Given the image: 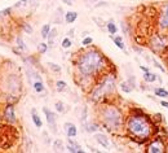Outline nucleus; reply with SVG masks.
Segmentation results:
<instances>
[{"instance_id":"4c0bfd02","label":"nucleus","mask_w":168,"mask_h":153,"mask_svg":"<svg viewBox=\"0 0 168 153\" xmlns=\"http://www.w3.org/2000/svg\"><path fill=\"white\" fill-rule=\"evenodd\" d=\"M160 105H162V106H164V108H168V101H164V100H163V101H160Z\"/></svg>"},{"instance_id":"c85d7f7f","label":"nucleus","mask_w":168,"mask_h":153,"mask_svg":"<svg viewBox=\"0 0 168 153\" xmlns=\"http://www.w3.org/2000/svg\"><path fill=\"white\" fill-rule=\"evenodd\" d=\"M48 66H49V69L52 70V72H55V73H61V66L59 65H57V64H55V62H49L48 64Z\"/></svg>"},{"instance_id":"39448f33","label":"nucleus","mask_w":168,"mask_h":153,"mask_svg":"<svg viewBox=\"0 0 168 153\" xmlns=\"http://www.w3.org/2000/svg\"><path fill=\"white\" fill-rule=\"evenodd\" d=\"M0 86H2L0 87L2 91L5 92V95H7V101L12 99V97L16 101L20 100L21 91H22V80H21V76L18 74L8 73L2 79Z\"/></svg>"},{"instance_id":"f704fd0d","label":"nucleus","mask_w":168,"mask_h":153,"mask_svg":"<svg viewBox=\"0 0 168 153\" xmlns=\"http://www.w3.org/2000/svg\"><path fill=\"white\" fill-rule=\"evenodd\" d=\"M93 21H95V22H97V24H98V26H100V27H104V26H106V25H105V22H104V21H101V20H98V18H97V17H93Z\"/></svg>"},{"instance_id":"bb28decb","label":"nucleus","mask_w":168,"mask_h":153,"mask_svg":"<svg viewBox=\"0 0 168 153\" xmlns=\"http://www.w3.org/2000/svg\"><path fill=\"white\" fill-rule=\"evenodd\" d=\"M71 46H73V40L70 39L69 36L65 38V39L61 42V47L65 48V50H69V48H71Z\"/></svg>"},{"instance_id":"9b49d317","label":"nucleus","mask_w":168,"mask_h":153,"mask_svg":"<svg viewBox=\"0 0 168 153\" xmlns=\"http://www.w3.org/2000/svg\"><path fill=\"white\" fill-rule=\"evenodd\" d=\"M66 149H67L70 153H83V152H84V149L82 148V145L78 144L77 141L71 140V138H69V139H67Z\"/></svg>"},{"instance_id":"4468645a","label":"nucleus","mask_w":168,"mask_h":153,"mask_svg":"<svg viewBox=\"0 0 168 153\" xmlns=\"http://www.w3.org/2000/svg\"><path fill=\"white\" fill-rule=\"evenodd\" d=\"M31 118H32V122H34L35 127H38V129H41V127H43V122H41L40 117L36 114L35 109H31Z\"/></svg>"},{"instance_id":"5701e85b","label":"nucleus","mask_w":168,"mask_h":153,"mask_svg":"<svg viewBox=\"0 0 168 153\" xmlns=\"http://www.w3.org/2000/svg\"><path fill=\"white\" fill-rule=\"evenodd\" d=\"M144 80L148 82V83H153V82L156 80V75H155L154 73L146 72V73H144Z\"/></svg>"},{"instance_id":"f257e3e1","label":"nucleus","mask_w":168,"mask_h":153,"mask_svg":"<svg viewBox=\"0 0 168 153\" xmlns=\"http://www.w3.org/2000/svg\"><path fill=\"white\" fill-rule=\"evenodd\" d=\"M107 58L97 48H89L82 52L75 61L77 74L82 80H93L98 79L102 74L106 73Z\"/></svg>"},{"instance_id":"aec40b11","label":"nucleus","mask_w":168,"mask_h":153,"mask_svg":"<svg viewBox=\"0 0 168 153\" xmlns=\"http://www.w3.org/2000/svg\"><path fill=\"white\" fill-rule=\"evenodd\" d=\"M16 43H17V47L20 48V51H26L27 50V47H26V44H25V42H23V38H22V35H17L16 36Z\"/></svg>"},{"instance_id":"cd10ccee","label":"nucleus","mask_w":168,"mask_h":153,"mask_svg":"<svg viewBox=\"0 0 168 153\" xmlns=\"http://www.w3.org/2000/svg\"><path fill=\"white\" fill-rule=\"evenodd\" d=\"M98 123H96V122H93V123H88V125H87V126H85V129H87V131H88V132H96V131L97 130H98Z\"/></svg>"},{"instance_id":"2f4dec72","label":"nucleus","mask_w":168,"mask_h":153,"mask_svg":"<svg viewBox=\"0 0 168 153\" xmlns=\"http://www.w3.org/2000/svg\"><path fill=\"white\" fill-rule=\"evenodd\" d=\"M55 106H56V110H57L58 113H63V112H65V104H63L62 101H57V103L55 104Z\"/></svg>"},{"instance_id":"7c9ffc66","label":"nucleus","mask_w":168,"mask_h":153,"mask_svg":"<svg viewBox=\"0 0 168 153\" xmlns=\"http://www.w3.org/2000/svg\"><path fill=\"white\" fill-rule=\"evenodd\" d=\"M48 46L47 43H40L39 44V47H38V51H39V53H41V54H44L47 51H48Z\"/></svg>"},{"instance_id":"0eeeda50","label":"nucleus","mask_w":168,"mask_h":153,"mask_svg":"<svg viewBox=\"0 0 168 153\" xmlns=\"http://www.w3.org/2000/svg\"><path fill=\"white\" fill-rule=\"evenodd\" d=\"M43 113L45 114L48 126H49V129L52 130V132L53 134H57V114L55 112L49 110L48 108H43Z\"/></svg>"},{"instance_id":"f3484780","label":"nucleus","mask_w":168,"mask_h":153,"mask_svg":"<svg viewBox=\"0 0 168 153\" xmlns=\"http://www.w3.org/2000/svg\"><path fill=\"white\" fill-rule=\"evenodd\" d=\"M106 29H107V31H109L110 35H115L118 32V27H116L115 22H114V20H110L109 22L106 24Z\"/></svg>"},{"instance_id":"ea45409f","label":"nucleus","mask_w":168,"mask_h":153,"mask_svg":"<svg viewBox=\"0 0 168 153\" xmlns=\"http://www.w3.org/2000/svg\"><path fill=\"white\" fill-rule=\"evenodd\" d=\"M74 34V29H71V31H69V36H73Z\"/></svg>"},{"instance_id":"ddd939ff","label":"nucleus","mask_w":168,"mask_h":153,"mask_svg":"<svg viewBox=\"0 0 168 153\" xmlns=\"http://www.w3.org/2000/svg\"><path fill=\"white\" fill-rule=\"evenodd\" d=\"M95 140L100 145H102L104 148H109V145H110V141L109 139H107V136L105 134H102V132H98V134H95Z\"/></svg>"},{"instance_id":"a211bd4d","label":"nucleus","mask_w":168,"mask_h":153,"mask_svg":"<svg viewBox=\"0 0 168 153\" xmlns=\"http://www.w3.org/2000/svg\"><path fill=\"white\" fill-rule=\"evenodd\" d=\"M32 87H34L35 92H38V94H43V92H44V90H45L43 80H35L34 83H32Z\"/></svg>"},{"instance_id":"423d86ee","label":"nucleus","mask_w":168,"mask_h":153,"mask_svg":"<svg viewBox=\"0 0 168 153\" xmlns=\"http://www.w3.org/2000/svg\"><path fill=\"white\" fill-rule=\"evenodd\" d=\"M2 118L4 119L8 125H16L17 123V117H16V109L12 103H8L3 109V116Z\"/></svg>"},{"instance_id":"412c9836","label":"nucleus","mask_w":168,"mask_h":153,"mask_svg":"<svg viewBox=\"0 0 168 153\" xmlns=\"http://www.w3.org/2000/svg\"><path fill=\"white\" fill-rule=\"evenodd\" d=\"M120 90L123 92H126V94H131V92L133 91V87H132V84L129 83V82H122V83H120Z\"/></svg>"},{"instance_id":"7ed1b4c3","label":"nucleus","mask_w":168,"mask_h":153,"mask_svg":"<svg viewBox=\"0 0 168 153\" xmlns=\"http://www.w3.org/2000/svg\"><path fill=\"white\" fill-rule=\"evenodd\" d=\"M126 130L134 140H146L151 135L153 127L144 114H132L126 121Z\"/></svg>"},{"instance_id":"2eb2a0df","label":"nucleus","mask_w":168,"mask_h":153,"mask_svg":"<svg viewBox=\"0 0 168 153\" xmlns=\"http://www.w3.org/2000/svg\"><path fill=\"white\" fill-rule=\"evenodd\" d=\"M110 38L113 39V42L115 43V46L119 48V50H122V51L126 50V46H124V42H123V36H120V35H118V36L110 35Z\"/></svg>"},{"instance_id":"c756f323","label":"nucleus","mask_w":168,"mask_h":153,"mask_svg":"<svg viewBox=\"0 0 168 153\" xmlns=\"http://www.w3.org/2000/svg\"><path fill=\"white\" fill-rule=\"evenodd\" d=\"M93 43V38L92 36H84V39L82 40V46L83 47H89Z\"/></svg>"},{"instance_id":"4be33fe9","label":"nucleus","mask_w":168,"mask_h":153,"mask_svg":"<svg viewBox=\"0 0 168 153\" xmlns=\"http://www.w3.org/2000/svg\"><path fill=\"white\" fill-rule=\"evenodd\" d=\"M67 90V83L65 80H57L56 82V91L58 92H65Z\"/></svg>"},{"instance_id":"393cba45","label":"nucleus","mask_w":168,"mask_h":153,"mask_svg":"<svg viewBox=\"0 0 168 153\" xmlns=\"http://www.w3.org/2000/svg\"><path fill=\"white\" fill-rule=\"evenodd\" d=\"M51 29H52V27H51V25H49V24H47V25H44V26L41 27L40 34H41V38H43V39H47V38H48Z\"/></svg>"},{"instance_id":"a878e982","label":"nucleus","mask_w":168,"mask_h":153,"mask_svg":"<svg viewBox=\"0 0 168 153\" xmlns=\"http://www.w3.org/2000/svg\"><path fill=\"white\" fill-rule=\"evenodd\" d=\"M154 94H155L156 96H159V97H168V91L164 90V88H162V87L155 88V90H154Z\"/></svg>"},{"instance_id":"79ce46f5","label":"nucleus","mask_w":168,"mask_h":153,"mask_svg":"<svg viewBox=\"0 0 168 153\" xmlns=\"http://www.w3.org/2000/svg\"><path fill=\"white\" fill-rule=\"evenodd\" d=\"M92 2H97V0H92Z\"/></svg>"},{"instance_id":"6ab92c4d","label":"nucleus","mask_w":168,"mask_h":153,"mask_svg":"<svg viewBox=\"0 0 168 153\" xmlns=\"http://www.w3.org/2000/svg\"><path fill=\"white\" fill-rule=\"evenodd\" d=\"M57 29H56V27H52V29H51V31H49V35H48V38H47V39H48V46H52L53 44V42H55V39H56V38H57Z\"/></svg>"},{"instance_id":"f8f14e48","label":"nucleus","mask_w":168,"mask_h":153,"mask_svg":"<svg viewBox=\"0 0 168 153\" xmlns=\"http://www.w3.org/2000/svg\"><path fill=\"white\" fill-rule=\"evenodd\" d=\"M63 131H65V134H66L67 138H75V136L78 135V129L71 122H66L63 125Z\"/></svg>"},{"instance_id":"c9c22d12","label":"nucleus","mask_w":168,"mask_h":153,"mask_svg":"<svg viewBox=\"0 0 168 153\" xmlns=\"http://www.w3.org/2000/svg\"><path fill=\"white\" fill-rule=\"evenodd\" d=\"M153 62H154V65H155V66H156V68H158V69H160V70H162V72H164V68H163V66H162V65H160V64H159L158 61H156V60H154V58H153Z\"/></svg>"},{"instance_id":"72a5a7b5","label":"nucleus","mask_w":168,"mask_h":153,"mask_svg":"<svg viewBox=\"0 0 168 153\" xmlns=\"http://www.w3.org/2000/svg\"><path fill=\"white\" fill-rule=\"evenodd\" d=\"M21 27L25 30V32H27V34H32V27L31 25H29L27 22H23L22 25H21Z\"/></svg>"},{"instance_id":"58836bf2","label":"nucleus","mask_w":168,"mask_h":153,"mask_svg":"<svg viewBox=\"0 0 168 153\" xmlns=\"http://www.w3.org/2000/svg\"><path fill=\"white\" fill-rule=\"evenodd\" d=\"M140 69H141V70H142V72H144V73H146V72H149V69H148V68H146V66H140Z\"/></svg>"},{"instance_id":"b1692460","label":"nucleus","mask_w":168,"mask_h":153,"mask_svg":"<svg viewBox=\"0 0 168 153\" xmlns=\"http://www.w3.org/2000/svg\"><path fill=\"white\" fill-rule=\"evenodd\" d=\"M66 148L63 147V143L59 139H56L55 140V143H53V151H56V152H62L65 151Z\"/></svg>"},{"instance_id":"20e7f679","label":"nucleus","mask_w":168,"mask_h":153,"mask_svg":"<svg viewBox=\"0 0 168 153\" xmlns=\"http://www.w3.org/2000/svg\"><path fill=\"white\" fill-rule=\"evenodd\" d=\"M98 117L102 126L111 132H119L124 125L122 110L116 105H105L98 110Z\"/></svg>"},{"instance_id":"a19ab883","label":"nucleus","mask_w":168,"mask_h":153,"mask_svg":"<svg viewBox=\"0 0 168 153\" xmlns=\"http://www.w3.org/2000/svg\"><path fill=\"white\" fill-rule=\"evenodd\" d=\"M20 2H21V3H22V4H23V3H26V2H27V0H20Z\"/></svg>"},{"instance_id":"1a4fd4ad","label":"nucleus","mask_w":168,"mask_h":153,"mask_svg":"<svg viewBox=\"0 0 168 153\" xmlns=\"http://www.w3.org/2000/svg\"><path fill=\"white\" fill-rule=\"evenodd\" d=\"M159 26L163 30L168 29V3H166L163 5V8H162L160 17H159Z\"/></svg>"},{"instance_id":"473e14b6","label":"nucleus","mask_w":168,"mask_h":153,"mask_svg":"<svg viewBox=\"0 0 168 153\" xmlns=\"http://www.w3.org/2000/svg\"><path fill=\"white\" fill-rule=\"evenodd\" d=\"M12 9H13V7H9V8H5V9H3V10H0V18L9 16L10 12H12Z\"/></svg>"},{"instance_id":"9d476101","label":"nucleus","mask_w":168,"mask_h":153,"mask_svg":"<svg viewBox=\"0 0 168 153\" xmlns=\"http://www.w3.org/2000/svg\"><path fill=\"white\" fill-rule=\"evenodd\" d=\"M148 152L150 153H162L164 152V144L160 140H154L151 141L148 147Z\"/></svg>"},{"instance_id":"dca6fc26","label":"nucleus","mask_w":168,"mask_h":153,"mask_svg":"<svg viewBox=\"0 0 168 153\" xmlns=\"http://www.w3.org/2000/svg\"><path fill=\"white\" fill-rule=\"evenodd\" d=\"M77 18H78V13L74 12V10L66 12V14H65V21H66V24H73L77 21Z\"/></svg>"},{"instance_id":"6e6552de","label":"nucleus","mask_w":168,"mask_h":153,"mask_svg":"<svg viewBox=\"0 0 168 153\" xmlns=\"http://www.w3.org/2000/svg\"><path fill=\"white\" fill-rule=\"evenodd\" d=\"M166 44H167L166 38L163 35H159V34L154 35L153 38H151V40H150V46H151V48H153L154 51H162L166 47Z\"/></svg>"},{"instance_id":"f03ea898","label":"nucleus","mask_w":168,"mask_h":153,"mask_svg":"<svg viewBox=\"0 0 168 153\" xmlns=\"http://www.w3.org/2000/svg\"><path fill=\"white\" fill-rule=\"evenodd\" d=\"M115 90H116L115 76L111 73H105L100 76L98 82L89 91V100L95 103H101L102 100L109 99L111 95L115 94Z\"/></svg>"},{"instance_id":"e433bc0d","label":"nucleus","mask_w":168,"mask_h":153,"mask_svg":"<svg viewBox=\"0 0 168 153\" xmlns=\"http://www.w3.org/2000/svg\"><path fill=\"white\" fill-rule=\"evenodd\" d=\"M62 3L66 4V5H73L75 3V0H62Z\"/></svg>"}]
</instances>
